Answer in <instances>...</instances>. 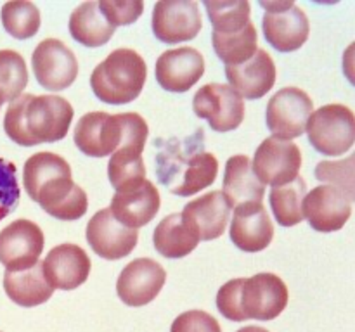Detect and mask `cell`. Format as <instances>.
<instances>
[{
    "mask_svg": "<svg viewBox=\"0 0 355 332\" xmlns=\"http://www.w3.org/2000/svg\"><path fill=\"white\" fill-rule=\"evenodd\" d=\"M23 183L28 196L58 220L75 221L89 210L85 190L73 182L68 161L54 152H37L28 158Z\"/></svg>",
    "mask_w": 355,
    "mask_h": 332,
    "instance_id": "6da1fadb",
    "label": "cell"
},
{
    "mask_svg": "<svg viewBox=\"0 0 355 332\" xmlns=\"http://www.w3.org/2000/svg\"><path fill=\"white\" fill-rule=\"evenodd\" d=\"M73 114V106L64 97L24 93L7 107L3 130L10 140L23 147L58 142L68 135Z\"/></svg>",
    "mask_w": 355,
    "mask_h": 332,
    "instance_id": "7a4b0ae2",
    "label": "cell"
},
{
    "mask_svg": "<svg viewBox=\"0 0 355 332\" xmlns=\"http://www.w3.org/2000/svg\"><path fill=\"white\" fill-rule=\"evenodd\" d=\"M218 161L205 149L203 131L165 142L156 154L158 180L175 196H193L215 182Z\"/></svg>",
    "mask_w": 355,
    "mask_h": 332,
    "instance_id": "3957f363",
    "label": "cell"
},
{
    "mask_svg": "<svg viewBox=\"0 0 355 332\" xmlns=\"http://www.w3.org/2000/svg\"><path fill=\"white\" fill-rule=\"evenodd\" d=\"M148 78L146 61L132 48L111 52L90 75L94 95L106 104L121 106L141 95Z\"/></svg>",
    "mask_w": 355,
    "mask_h": 332,
    "instance_id": "277c9868",
    "label": "cell"
},
{
    "mask_svg": "<svg viewBox=\"0 0 355 332\" xmlns=\"http://www.w3.org/2000/svg\"><path fill=\"white\" fill-rule=\"evenodd\" d=\"M309 142L324 156H342L355 144V114L343 104H328L311 114Z\"/></svg>",
    "mask_w": 355,
    "mask_h": 332,
    "instance_id": "5b68a950",
    "label": "cell"
},
{
    "mask_svg": "<svg viewBox=\"0 0 355 332\" xmlns=\"http://www.w3.org/2000/svg\"><path fill=\"white\" fill-rule=\"evenodd\" d=\"M259 3L266 9L262 19L263 37L277 52H295L304 47L311 33V23L307 14L295 6L293 0H259Z\"/></svg>",
    "mask_w": 355,
    "mask_h": 332,
    "instance_id": "8992f818",
    "label": "cell"
},
{
    "mask_svg": "<svg viewBox=\"0 0 355 332\" xmlns=\"http://www.w3.org/2000/svg\"><path fill=\"white\" fill-rule=\"evenodd\" d=\"M290 293L283 279L274 273H257L243 279L239 287V313L245 320H272L288 306Z\"/></svg>",
    "mask_w": 355,
    "mask_h": 332,
    "instance_id": "52a82bcc",
    "label": "cell"
},
{
    "mask_svg": "<svg viewBox=\"0 0 355 332\" xmlns=\"http://www.w3.org/2000/svg\"><path fill=\"white\" fill-rule=\"evenodd\" d=\"M312 113L314 104L309 93L298 86H286L274 93L267 104V128L272 131V137L291 140L307 130Z\"/></svg>",
    "mask_w": 355,
    "mask_h": 332,
    "instance_id": "ba28073f",
    "label": "cell"
},
{
    "mask_svg": "<svg viewBox=\"0 0 355 332\" xmlns=\"http://www.w3.org/2000/svg\"><path fill=\"white\" fill-rule=\"evenodd\" d=\"M193 109L198 118L208 121L211 130H236L245 120V100L243 97L222 83H208L201 86L193 99Z\"/></svg>",
    "mask_w": 355,
    "mask_h": 332,
    "instance_id": "9c48e42d",
    "label": "cell"
},
{
    "mask_svg": "<svg viewBox=\"0 0 355 332\" xmlns=\"http://www.w3.org/2000/svg\"><path fill=\"white\" fill-rule=\"evenodd\" d=\"M252 166L257 178L263 185H286L298 178L302 168V151L295 142L269 137L257 149Z\"/></svg>",
    "mask_w": 355,
    "mask_h": 332,
    "instance_id": "30bf717a",
    "label": "cell"
},
{
    "mask_svg": "<svg viewBox=\"0 0 355 332\" xmlns=\"http://www.w3.org/2000/svg\"><path fill=\"white\" fill-rule=\"evenodd\" d=\"M31 66L37 82L52 92L68 89L78 76L75 54L58 38H45L37 45L31 55Z\"/></svg>",
    "mask_w": 355,
    "mask_h": 332,
    "instance_id": "8fae6325",
    "label": "cell"
},
{
    "mask_svg": "<svg viewBox=\"0 0 355 332\" xmlns=\"http://www.w3.org/2000/svg\"><path fill=\"white\" fill-rule=\"evenodd\" d=\"M201 26L200 6L194 0H159L153 9V33L163 44L193 40Z\"/></svg>",
    "mask_w": 355,
    "mask_h": 332,
    "instance_id": "7c38bea8",
    "label": "cell"
},
{
    "mask_svg": "<svg viewBox=\"0 0 355 332\" xmlns=\"http://www.w3.org/2000/svg\"><path fill=\"white\" fill-rule=\"evenodd\" d=\"M44 232L30 220H16L0 232V263L7 272L28 270L40 261Z\"/></svg>",
    "mask_w": 355,
    "mask_h": 332,
    "instance_id": "4fadbf2b",
    "label": "cell"
},
{
    "mask_svg": "<svg viewBox=\"0 0 355 332\" xmlns=\"http://www.w3.org/2000/svg\"><path fill=\"white\" fill-rule=\"evenodd\" d=\"M85 235L94 252L110 261L128 256L139 242V232L120 223L110 208L97 211L90 218Z\"/></svg>",
    "mask_w": 355,
    "mask_h": 332,
    "instance_id": "5bb4252c",
    "label": "cell"
},
{
    "mask_svg": "<svg viewBox=\"0 0 355 332\" xmlns=\"http://www.w3.org/2000/svg\"><path fill=\"white\" fill-rule=\"evenodd\" d=\"M159 204L162 199L158 189L144 178L120 187L111 199L110 210L120 223L137 230L158 214Z\"/></svg>",
    "mask_w": 355,
    "mask_h": 332,
    "instance_id": "9a60e30c",
    "label": "cell"
},
{
    "mask_svg": "<svg viewBox=\"0 0 355 332\" xmlns=\"http://www.w3.org/2000/svg\"><path fill=\"white\" fill-rule=\"evenodd\" d=\"M123 137L120 114H107L96 111L80 118L75 127V145L90 158H106L120 147Z\"/></svg>",
    "mask_w": 355,
    "mask_h": 332,
    "instance_id": "2e32d148",
    "label": "cell"
},
{
    "mask_svg": "<svg viewBox=\"0 0 355 332\" xmlns=\"http://www.w3.org/2000/svg\"><path fill=\"white\" fill-rule=\"evenodd\" d=\"M165 282L166 272L158 261L137 258L121 270L116 293L127 306H144L158 296Z\"/></svg>",
    "mask_w": 355,
    "mask_h": 332,
    "instance_id": "e0dca14e",
    "label": "cell"
},
{
    "mask_svg": "<svg viewBox=\"0 0 355 332\" xmlns=\"http://www.w3.org/2000/svg\"><path fill=\"white\" fill-rule=\"evenodd\" d=\"M155 75L163 90L184 93L205 75V57L193 47L172 48L158 57Z\"/></svg>",
    "mask_w": 355,
    "mask_h": 332,
    "instance_id": "ac0fdd59",
    "label": "cell"
},
{
    "mask_svg": "<svg viewBox=\"0 0 355 332\" xmlns=\"http://www.w3.org/2000/svg\"><path fill=\"white\" fill-rule=\"evenodd\" d=\"M89 255L76 244H59L42 261L44 277L52 289L73 290L82 286L90 273Z\"/></svg>",
    "mask_w": 355,
    "mask_h": 332,
    "instance_id": "d6986e66",
    "label": "cell"
},
{
    "mask_svg": "<svg viewBox=\"0 0 355 332\" xmlns=\"http://www.w3.org/2000/svg\"><path fill=\"white\" fill-rule=\"evenodd\" d=\"M352 214L350 201L333 185H319L307 192L304 199V216L314 230H342Z\"/></svg>",
    "mask_w": 355,
    "mask_h": 332,
    "instance_id": "ffe728a7",
    "label": "cell"
},
{
    "mask_svg": "<svg viewBox=\"0 0 355 332\" xmlns=\"http://www.w3.org/2000/svg\"><path fill=\"white\" fill-rule=\"evenodd\" d=\"M231 89H234L243 99H262L270 92L276 83V64L269 52L259 48L252 59L239 66H225Z\"/></svg>",
    "mask_w": 355,
    "mask_h": 332,
    "instance_id": "44dd1931",
    "label": "cell"
},
{
    "mask_svg": "<svg viewBox=\"0 0 355 332\" xmlns=\"http://www.w3.org/2000/svg\"><path fill=\"white\" fill-rule=\"evenodd\" d=\"M274 239V223L263 204H245L234 210L231 221V241L245 252H259L269 248Z\"/></svg>",
    "mask_w": 355,
    "mask_h": 332,
    "instance_id": "7402d4cb",
    "label": "cell"
},
{
    "mask_svg": "<svg viewBox=\"0 0 355 332\" xmlns=\"http://www.w3.org/2000/svg\"><path fill=\"white\" fill-rule=\"evenodd\" d=\"M222 194L229 208L236 210L245 204H262L266 185L257 178L248 156H232L225 163Z\"/></svg>",
    "mask_w": 355,
    "mask_h": 332,
    "instance_id": "603a6c76",
    "label": "cell"
},
{
    "mask_svg": "<svg viewBox=\"0 0 355 332\" xmlns=\"http://www.w3.org/2000/svg\"><path fill=\"white\" fill-rule=\"evenodd\" d=\"M182 214L196 228L201 241H214L220 237L227 228L231 208L224 194L214 190L187 203Z\"/></svg>",
    "mask_w": 355,
    "mask_h": 332,
    "instance_id": "cb8c5ba5",
    "label": "cell"
},
{
    "mask_svg": "<svg viewBox=\"0 0 355 332\" xmlns=\"http://www.w3.org/2000/svg\"><path fill=\"white\" fill-rule=\"evenodd\" d=\"M200 234L182 213H172L163 218L155 228L153 244L162 256L179 259L191 255L200 244Z\"/></svg>",
    "mask_w": 355,
    "mask_h": 332,
    "instance_id": "d4e9b609",
    "label": "cell"
},
{
    "mask_svg": "<svg viewBox=\"0 0 355 332\" xmlns=\"http://www.w3.org/2000/svg\"><path fill=\"white\" fill-rule=\"evenodd\" d=\"M3 290L10 301L23 308H33L51 299L52 289L44 277L42 261L28 270L3 273Z\"/></svg>",
    "mask_w": 355,
    "mask_h": 332,
    "instance_id": "484cf974",
    "label": "cell"
},
{
    "mask_svg": "<svg viewBox=\"0 0 355 332\" xmlns=\"http://www.w3.org/2000/svg\"><path fill=\"white\" fill-rule=\"evenodd\" d=\"M116 28L111 26L99 9V2H83L69 16V35L85 47H103Z\"/></svg>",
    "mask_w": 355,
    "mask_h": 332,
    "instance_id": "4316f807",
    "label": "cell"
},
{
    "mask_svg": "<svg viewBox=\"0 0 355 332\" xmlns=\"http://www.w3.org/2000/svg\"><path fill=\"white\" fill-rule=\"evenodd\" d=\"M307 196V183L302 176L291 183L272 187L270 190V208L274 218L283 227H295L304 220V199Z\"/></svg>",
    "mask_w": 355,
    "mask_h": 332,
    "instance_id": "83f0119b",
    "label": "cell"
},
{
    "mask_svg": "<svg viewBox=\"0 0 355 332\" xmlns=\"http://www.w3.org/2000/svg\"><path fill=\"white\" fill-rule=\"evenodd\" d=\"M205 7L214 26V33L217 35L238 33L252 23V7L248 0H207Z\"/></svg>",
    "mask_w": 355,
    "mask_h": 332,
    "instance_id": "f1b7e54d",
    "label": "cell"
},
{
    "mask_svg": "<svg viewBox=\"0 0 355 332\" xmlns=\"http://www.w3.org/2000/svg\"><path fill=\"white\" fill-rule=\"evenodd\" d=\"M211 44L217 52L218 59L225 66H239L252 59L259 50L257 45V30L253 23H250L245 30L231 35L211 33Z\"/></svg>",
    "mask_w": 355,
    "mask_h": 332,
    "instance_id": "f546056e",
    "label": "cell"
},
{
    "mask_svg": "<svg viewBox=\"0 0 355 332\" xmlns=\"http://www.w3.org/2000/svg\"><path fill=\"white\" fill-rule=\"evenodd\" d=\"M3 30L16 40H28L40 30V10L33 2L16 0L3 3L0 10Z\"/></svg>",
    "mask_w": 355,
    "mask_h": 332,
    "instance_id": "4dcf8cb0",
    "label": "cell"
},
{
    "mask_svg": "<svg viewBox=\"0 0 355 332\" xmlns=\"http://www.w3.org/2000/svg\"><path fill=\"white\" fill-rule=\"evenodd\" d=\"M28 85L24 57L16 50H0V106L23 95Z\"/></svg>",
    "mask_w": 355,
    "mask_h": 332,
    "instance_id": "1f68e13d",
    "label": "cell"
},
{
    "mask_svg": "<svg viewBox=\"0 0 355 332\" xmlns=\"http://www.w3.org/2000/svg\"><path fill=\"white\" fill-rule=\"evenodd\" d=\"M315 178L338 189L350 203H355V151L340 161H321L315 166Z\"/></svg>",
    "mask_w": 355,
    "mask_h": 332,
    "instance_id": "d6a6232c",
    "label": "cell"
},
{
    "mask_svg": "<svg viewBox=\"0 0 355 332\" xmlns=\"http://www.w3.org/2000/svg\"><path fill=\"white\" fill-rule=\"evenodd\" d=\"M19 196L16 165L9 159L0 158V221L16 210Z\"/></svg>",
    "mask_w": 355,
    "mask_h": 332,
    "instance_id": "836d02e7",
    "label": "cell"
},
{
    "mask_svg": "<svg viewBox=\"0 0 355 332\" xmlns=\"http://www.w3.org/2000/svg\"><path fill=\"white\" fill-rule=\"evenodd\" d=\"M99 9L113 28L135 23L144 10L141 0H101Z\"/></svg>",
    "mask_w": 355,
    "mask_h": 332,
    "instance_id": "e575fe53",
    "label": "cell"
},
{
    "mask_svg": "<svg viewBox=\"0 0 355 332\" xmlns=\"http://www.w3.org/2000/svg\"><path fill=\"white\" fill-rule=\"evenodd\" d=\"M170 332H222L218 320L203 310H189L173 320Z\"/></svg>",
    "mask_w": 355,
    "mask_h": 332,
    "instance_id": "d590c367",
    "label": "cell"
},
{
    "mask_svg": "<svg viewBox=\"0 0 355 332\" xmlns=\"http://www.w3.org/2000/svg\"><path fill=\"white\" fill-rule=\"evenodd\" d=\"M107 178L110 183L114 187V190H118L120 187L128 185L132 182H139V180L146 178V166L142 159L132 163L125 161H114L110 159L107 163Z\"/></svg>",
    "mask_w": 355,
    "mask_h": 332,
    "instance_id": "8d00e7d4",
    "label": "cell"
},
{
    "mask_svg": "<svg viewBox=\"0 0 355 332\" xmlns=\"http://www.w3.org/2000/svg\"><path fill=\"white\" fill-rule=\"evenodd\" d=\"M342 68L345 78L355 86V42H352V44L345 48V52H343Z\"/></svg>",
    "mask_w": 355,
    "mask_h": 332,
    "instance_id": "74e56055",
    "label": "cell"
},
{
    "mask_svg": "<svg viewBox=\"0 0 355 332\" xmlns=\"http://www.w3.org/2000/svg\"><path fill=\"white\" fill-rule=\"evenodd\" d=\"M236 332H269V331L263 327H257V325H248V327H243Z\"/></svg>",
    "mask_w": 355,
    "mask_h": 332,
    "instance_id": "f35d334b",
    "label": "cell"
}]
</instances>
